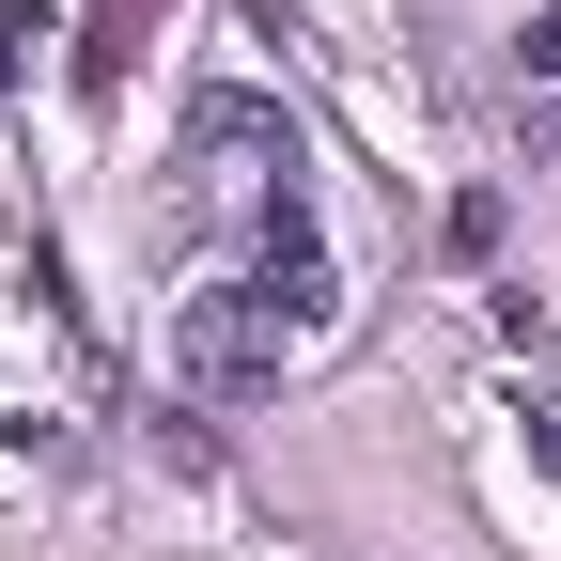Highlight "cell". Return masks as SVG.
Listing matches in <instances>:
<instances>
[{
	"instance_id": "1",
	"label": "cell",
	"mask_w": 561,
	"mask_h": 561,
	"mask_svg": "<svg viewBox=\"0 0 561 561\" xmlns=\"http://www.w3.org/2000/svg\"><path fill=\"white\" fill-rule=\"evenodd\" d=\"M172 157H187L203 203H297V110L280 94H187Z\"/></svg>"
},
{
	"instance_id": "2",
	"label": "cell",
	"mask_w": 561,
	"mask_h": 561,
	"mask_svg": "<svg viewBox=\"0 0 561 561\" xmlns=\"http://www.w3.org/2000/svg\"><path fill=\"white\" fill-rule=\"evenodd\" d=\"M280 312H265V280H187V312H172V375L203 390V405H250V390H280Z\"/></svg>"
},
{
	"instance_id": "3",
	"label": "cell",
	"mask_w": 561,
	"mask_h": 561,
	"mask_svg": "<svg viewBox=\"0 0 561 561\" xmlns=\"http://www.w3.org/2000/svg\"><path fill=\"white\" fill-rule=\"evenodd\" d=\"M250 280H265V312H280V343H312V328L343 312V265L312 250V219H297V203H265V265H250Z\"/></svg>"
},
{
	"instance_id": "4",
	"label": "cell",
	"mask_w": 561,
	"mask_h": 561,
	"mask_svg": "<svg viewBox=\"0 0 561 561\" xmlns=\"http://www.w3.org/2000/svg\"><path fill=\"white\" fill-rule=\"evenodd\" d=\"M515 62H530V79H561V0H546L530 32H515Z\"/></svg>"
},
{
	"instance_id": "5",
	"label": "cell",
	"mask_w": 561,
	"mask_h": 561,
	"mask_svg": "<svg viewBox=\"0 0 561 561\" xmlns=\"http://www.w3.org/2000/svg\"><path fill=\"white\" fill-rule=\"evenodd\" d=\"M0 47L32 62V47H47V0H0Z\"/></svg>"
},
{
	"instance_id": "6",
	"label": "cell",
	"mask_w": 561,
	"mask_h": 561,
	"mask_svg": "<svg viewBox=\"0 0 561 561\" xmlns=\"http://www.w3.org/2000/svg\"><path fill=\"white\" fill-rule=\"evenodd\" d=\"M530 453H546V468H561V405H530Z\"/></svg>"
}]
</instances>
